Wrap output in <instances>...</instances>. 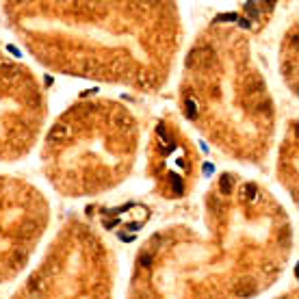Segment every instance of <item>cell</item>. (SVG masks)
Wrapping results in <instances>:
<instances>
[{"mask_svg": "<svg viewBox=\"0 0 299 299\" xmlns=\"http://www.w3.org/2000/svg\"><path fill=\"white\" fill-rule=\"evenodd\" d=\"M256 290H258V282L252 276H243L236 282V295L240 297H252V295H256Z\"/></svg>", "mask_w": 299, "mask_h": 299, "instance_id": "cell-1", "label": "cell"}, {"mask_svg": "<svg viewBox=\"0 0 299 299\" xmlns=\"http://www.w3.org/2000/svg\"><path fill=\"white\" fill-rule=\"evenodd\" d=\"M70 136H72V126H70V124H56V126L50 128L48 141L50 143H61L65 139H70Z\"/></svg>", "mask_w": 299, "mask_h": 299, "instance_id": "cell-2", "label": "cell"}, {"mask_svg": "<svg viewBox=\"0 0 299 299\" xmlns=\"http://www.w3.org/2000/svg\"><path fill=\"white\" fill-rule=\"evenodd\" d=\"M46 278L42 276V273H35L30 280H28V292L30 295H42V292L46 290Z\"/></svg>", "mask_w": 299, "mask_h": 299, "instance_id": "cell-3", "label": "cell"}, {"mask_svg": "<svg viewBox=\"0 0 299 299\" xmlns=\"http://www.w3.org/2000/svg\"><path fill=\"white\" fill-rule=\"evenodd\" d=\"M113 122H115V126H117V128H122V130L134 128V120L126 113V110H117V113L113 115Z\"/></svg>", "mask_w": 299, "mask_h": 299, "instance_id": "cell-4", "label": "cell"}, {"mask_svg": "<svg viewBox=\"0 0 299 299\" xmlns=\"http://www.w3.org/2000/svg\"><path fill=\"white\" fill-rule=\"evenodd\" d=\"M184 113H186V117H198V113H200V104H198V100H195V96H186V100H184Z\"/></svg>", "mask_w": 299, "mask_h": 299, "instance_id": "cell-5", "label": "cell"}, {"mask_svg": "<svg viewBox=\"0 0 299 299\" xmlns=\"http://www.w3.org/2000/svg\"><path fill=\"white\" fill-rule=\"evenodd\" d=\"M240 198H245L247 202L256 200L258 198V186L254 184V182H245V184L240 186Z\"/></svg>", "mask_w": 299, "mask_h": 299, "instance_id": "cell-6", "label": "cell"}, {"mask_svg": "<svg viewBox=\"0 0 299 299\" xmlns=\"http://www.w3.org/2000/svg\"><path fill=\"white\" fill-rule=\"evenodd\" d=\"M156 134H158V139L162 141V150H165V152H169V150H174V141H172V136H167V132H165V126H162V124H158V126H156Z\"/></svg>", "mask_w": 299, "mask_h": 299, "instance_id": "cell-7", "label": "cell"}, {"mask_svg": "<svg viewBox=\"0 0 299 299\" xmlns=\"http://www.w3.org/2000/svg\"><path fill=\"white\" fill-rule=\"evenodd\" d=\"M219 191L224 193V195H230L234 191V180H232V176H221V180H219Z\"/></svg>", "mask_w": 299, "mask_h": 299, "instance_id": "cell-8", "label": "cell"}, {"mask_svg": "<svg viewBox=\"0 0 299 299\" xmlns=\"http://www.w3.org/2000/svg\"><path fill=\"white\" fill-rule=\"evenodd\" d=\"M243 9H245L247 16H250V20H258V18H260V9H258L256 2H245Z\"/></svg>", "mask_w": 299, "mask_h": 299, "instance_id": "cell-9", "label": "cell"}, {"mask_svg": "<svg viewBox=\"0 0 299 299\" xmlns=\"http://www.w3.org/2000/svg\"><path fill=\"white\" fill-rule=\"evenodd\" d=\"M172 188L176 195H182L184 193V184H182V180L178 178V176H172Z\"/></svg>", "mask_w": 299, "mask_h": 299, "instance_id": "cell-10", "label": "cell"}, {"mask_svg": "<svg viewBox=\"0 0 299 299\" xmlns=\"http://www.w3.org/2000/svg\"><path fill=\"white\" fill-rule=\"evenodd\" d=\"M16 68H13L11 63H0V74H13Z\"/></svg>", "mask_w": 299, "mask_h": 299, "instance_id": "cell-11", "label": "cell"}, {"mask_svg": "<svg viewBox=\"0 0 299 299\" xmlns=\"http://www.w3.org/2000/svg\"><path fill=\"white\" fill-rule=\"evenodd\" d=\"M139 262H141V266H143V269H148V266H152V256H150V254H143Z\"/></svg>", "mask_w": 299, "mask_h": 299, "instance_id": "cell-12", "label": "cell"}, {"mask_svg": "<svg viewBox=\"0 0 299 299\" xmlns=\"http://www.w3.org/2000/svg\"><path fill=\"white\" fill-rule=\"evenodd\" d=\"M221 20H224V22H228V20H238V18L234 16V13H226V16H219V18H217V22H221Z\"/></svg>", "mask_w": 299, "mask_h": 299, "instance_id": "cell-13", "label": "cell"}, {"mask_svg": "<svg viewBox=\"0 0 299 299\" xmlns=\"http://www.w3.org/2000/svg\"><path fill=\"white\" fill-rule=\"evenodd\" d=\"M202 169H204V174H206V176H210V174L214 172V167L210 165V162H204V167H202Z\"/></svg>", "mask_w": 299, "mask_h": 299, "instance_id": "cell-14", "label": "cell"}, {"mask_svg": "<svg viewBox=\"0 0 299 299\" xmlns=\"http://www.w3.org/2000/svg\"><path fill=\"white\" fill-rule=\"evenodd\" d=\"M238 24L243 26V28H250V26H252V24H250V20H238Z\"/></svg>", "mask_w": 299, "mask_h": 299, "instance_id": "cell-15", "label": "cell"}, {"mask_svg": "<svg viewBox=\"0 0 299 299\" xmlns=\"http://www.w3.org/2000/svg\"><path fill=\"white\" fill-rule=\"evenodd\" d=\"M120 236H122V240H126V243H128V240H132L134 236H126V234H120Z\"/></svg>", "mask_w": 299, "mask_h": 299, "instance_id": "cell-16", "label": "cell"}]
</instances>
